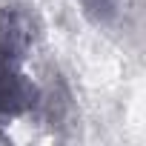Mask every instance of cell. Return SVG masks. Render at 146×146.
I'll return each instance as SVG.
<instances>
[{
	"mask_svg": "<svg viewBox=\"0 0 146 146\" xmlns=\"http://www.w3.org/2000/svg\"><path fill=\"white\" fill-rule=\"evenodd\" d=\"M32 20L17 6H0V126L29 115L40 103V86L26 75Z\"/></svg>",
	"mask_w": 146,
	"mask_h": 146,
	"instance_id": "obj_1",
	"label": "cell"
}]
</instances>
